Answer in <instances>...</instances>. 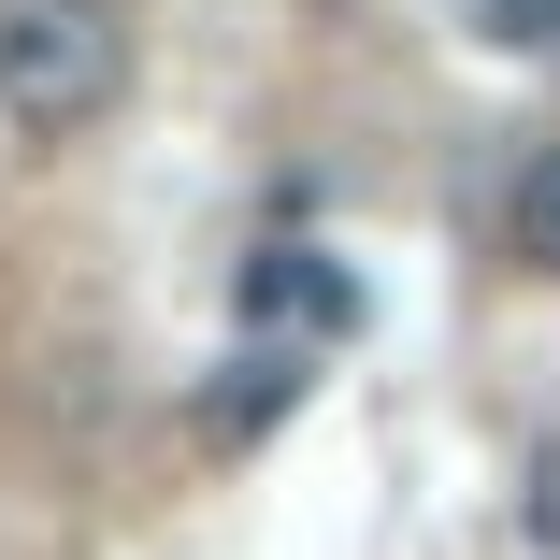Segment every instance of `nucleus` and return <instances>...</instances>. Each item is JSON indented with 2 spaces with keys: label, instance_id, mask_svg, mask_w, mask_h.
<instances>
[{
  "label": "nucleus",
  "instance_id": "1",
  "mask_svg": "<svg viewBox=\"0 0 560 560\" xmlns=\"http://www.w3.org/2000/svg\"><path fill=\"white\" fill-rule=\"evenodd\" d=\"M130 72V30L116 0H0V116L30 144H72Z\"/></svg>",
  "mask_w": 560,
  "mask_h": 560
},
{
  "label": "nucleus",
  "instance_id": "2",
  "mask_svg": "<svg viewBox=\"0 0 560 560\" xmlns=\"http://www.w3.org/2000/svg\"><path fill=\"white\" fill-rule=\"evenodd\" d=\"M245 316L273 330V346H302V330L330 346V330H360V273L316 259V245H259V259H245Z\"/></svg>",
  "mask_w": 560,
  "mask_h": 560
},
{
  "label": "nucleus",
  "instance_id": "3",
  "mask_svg": "<svg viewBox=\"0 0 560 560\" xmlns=\"http://www.w3.org/2000/svg\"><path fill=\"white\" fill-rule=\"evenodd\" d=\"M503 259L560 288V144H532V159H517V187H503Z\"/></svg>",
  "mask_w": 560,
  "mask_h": 560
},
{
  "label": "nucleus",
  "instance_id": "4",
  "mask_svg": "<svg viewBox=\"0 0 560 560\" xmlns=\"http://www.w3.org/2000/svg\"><path fill=\"white\" fill-rule=\"evenodd\" d=\"M231 374H245V388H215V402H201V431H231V445H245V431H273V417H288V388H302V346H245Z\"/></svg>",
  "mask_w": 560,
  "mask_h": 560
},
{
  "label": "nucleus",
  "instance_id": "5",
  "mask_svg": "<svg viewBox=\"0 0 560 560\" xmlns=\"http://www.w3.org/2000/svg\"><path fill=\"white\" fill-rule=\"evenodd\" d=\"M460 15L489 44H517V58H560V0H460Z\"/></svg>",
  "mask_w": 560,
  "mask_h": 560
}]
</instances>
